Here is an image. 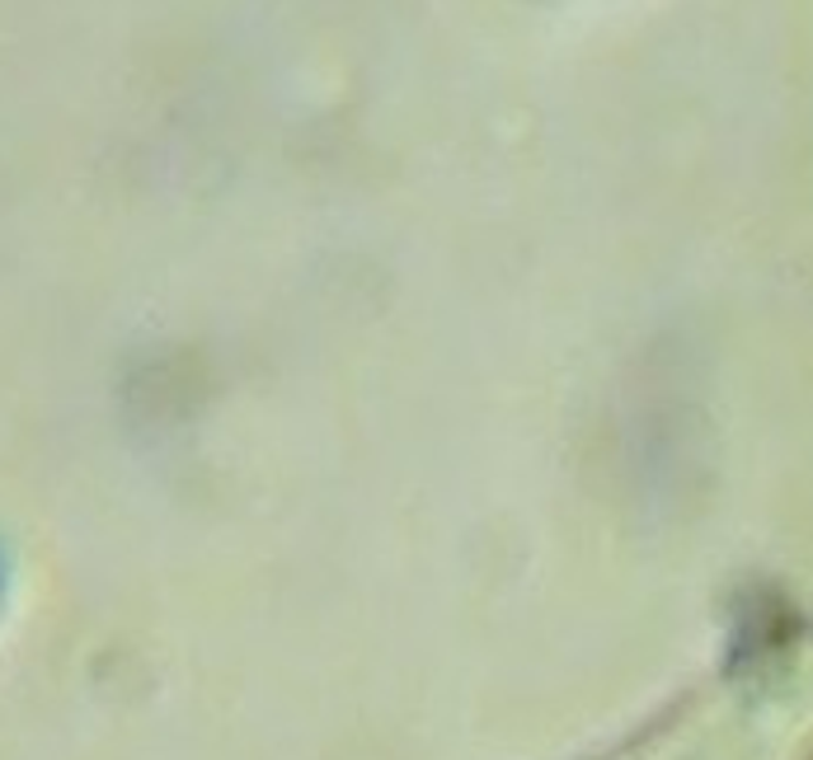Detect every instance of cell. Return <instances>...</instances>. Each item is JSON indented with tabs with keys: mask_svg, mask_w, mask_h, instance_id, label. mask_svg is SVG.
<instances>
[{
	"mask_svg": "<svg viewBox=\"0 0 813 760\" xmlns=\"http://www.w3.org/2000/svg\"><path fill=\"white\" fill-rule=\"evenodd\" d=\"M584 760H813V625L753 620L692 690Z\"/></svg>",
	"mask_w": 813,
	"mask_h": 760,
	"instance_id": "1",
	"label": "cell"
}]
</instances>
